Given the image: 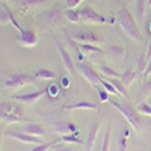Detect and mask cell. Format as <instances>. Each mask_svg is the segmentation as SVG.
<instances>
[{
  "label": "cell",
  "mask_w": 151,
  "mask_h": 151,
  "mask_svg": "<svg viewBox=\"0 0 151 151\" xmlns=\"http://www.w3.org/2000/svg\"><path fill=\"white\" fill-rule=\"evenodd\" d=\"M116 21L119 23L121 29L127 33L132 40H136V41L142 40V33L139 30V26H137V20L133 17V14L125 6L121 8L116 12Z\"/></svg>",
  "instance_id": "cell-1"
},
{
  "label": "cell",
  "mask_w": 151,
  "mask_h": 151,
  "mask_svg": "<svg viewBox=\"0 0 151 151\" xmlns=\"http://www.w3.org/2000/svg\"><path fill=\"white\" fill-rule=\"evenodd\" d=\"M109 103L115 107V109H118L122 115H124V118L127 119V122L132 125L133 129H136V130H141V118L137 116V113H136V110L130 106V104H127V103H121V101H116V100H109Z\"/></svg>",
  "instance_id": "cell-2"
},
{
  "label": "cell",
  "mask_w": 151,
  "mask_h": 151,
  "mask_svg": "<svg viewBox=\"0 0 151 151\" xmlns=\"http://www.w3.org/2000/svg\"><path fill=\"white\" fill-rule=\"evenodd\" d=\"M36 77L29 73H15L9 76V77L3 82L5 88H11V89H18V88L27 85V83H35Z\"/></svg>",
  "instance_id": "cell-3"
},
{
  "label": "cell",
  "mask_w": 151,
  "mask_h": 151,
  "mask_svg": "<svg viewBox=\"0 0 151 151\" xmlns=\"http://www.w3.org/2000/svg\"><path fill=\"white\" fill-rule=\"evenodd\" d=\"M65 14H62V12L59 9H50L47 12H44V14L41 15V24L44 27H56V26H60L62 23V17H64Z\"/></svg>",
  "instance_id": "cell-4"
},
{
  "label": "cell",
  "mask_w": 151,
  "mask_h": 151,
  "mask_svg": "<svg viewBox=\"0 0 151 151\" xmlns=\"http://www.w3.org/2000/svg\"><path fill=\"white\" fill-rule=\"evenodd\" d=\"M80 15H82V21H85V23H94V24H107L109 23V18L95 12V9H92L91 6L82 8Z\"/></svg>",
  "instance_id": "cell-5"
},
{
  "label": "cell",
  "mask_w": 151,
  "mask_h": 151,
  "mask_svg": "<svg viewBox=\"0 0 151 151\" xmlns=\"http://www.w3.org/2000/svg\"><path fill=\"white\" fill-rule=\"evenodd\" d=\"M52 40L55 41V44H56V47H58V52H59V55H60V58H62V62H64V67L68 70V73L71 74V76H74L76 74V65H74V62H73V59H71V56H70V53L67 52V48H65V45L62 44V42H59L58 40H56V36L53 35L52 36Z\"/></svg>",
  "instance_id": "cell-6"
},
{
  "label": "cell",
  "mask_w": 151,
  "mask_h": 151,
  "mask_svg": "<svg viewBox=\"0 0 151 151\" xmlns=\"http://www.w3.org/2000/svg\"><path fill=\"white\" fill-rule=\"evenodd\" d=\"M77 71L83 76V77L89 82L92 86H97L100 83V80H101V77H100V74L91 67V65H88V64H83V62H80V64H77Z\"/></svg>",
  "instance_id": "cell-7"
},
{
  "label": "cell",
  "mask_w": 151,
  "mask_h": 151,
  "mask_svg": "<svg viewBox=\"0 0 151 151\" xmlns=\"http://www.w3.org/2000/svg\"><path fill=\"white\" fill-rule=\"evenodd\" d=\"M47 94V88L41 91H35V92H27V94H17L14 95V100L15 101H20L23 104H35L40 98H42L44 95Z\"/></svg>",
  "instance_id": "cell-8"
},
{
  "label": "cell",
  "mask_w": 151,
  "mask_h": 151,
  "mask_svg": "<svg viewBox=\"0 0 151 151\" xmlns=\"http://www.w3.org/2000/svg\"><path fill=\"white\" fill-rule=\"evenodd\" d=\"M17 41L24 47H35L38 44V35L33 29H23L17 36Z\"/></svg>",
  "instance_id": "cell-9"
},
{
  "label": "cell",
  "mask_w": 151,
  "mask_h": 151,
  "mask_svg": "<svg viewBox=\"0 0 151 151\" xmlns=\"http://www.w3.org/2000/svg\"><path fill=\"white\" fill-rule=\"evenodd\" d=\"M8 113H14L18 116H24V107L20 104V101L12 103V101H2L0 104V116H5Z\"/></svg>",
  "instance_id": "cell-10"
},
{
  "label": "cell",
  "mask_w": 151,
  "mask_h": 151,
  "mask_svg": "<svg viewBox=\"0 0 151 151\" xmlns=\"http://www.w3.org/2000/svg\"><path fill=\"white\" fill-rule=\"evenodd\" d=\"M6 136L9 137H15L17 141L23 142V144H36V145H40L42 144L41 141V137L40 136H33V134H29V133H24V132H12V130H8L6 132Z\"/></svg>",
  "instance_id": "cell-11"
},
{
  "label": "cell",
  "mask_w": 151,
  "mask_h": 151,
  "mask_svg": "<svg viewBox=\"0 0 151 151\" xmlns=\"http://www.w3.org/2000/svg\"><path fill=\"white\" fill-rule=\"evenodd\" d=\"M73 40H76L77 42H89V44H97L100 42L101 40L91 30H82V32H77V33H74L73 36Z\"/></svg>",
  "instance_id": "cell-12"
},
{
  "label": "cell",
  "mask_w": 151,
  "mask_h": 151,
  "mask_svg": "<svg viewBox=\"0 0 151 151\" xmlns=\"http://www.w3.org/2000/svg\"><path fill=\"white\" fill-rule=\"evenodd\" d=\"M62 109L64 110H80V109L98 110V106L95 103H91V101H77V103H71V104H64Z\"/></svg>",
  "instance_id": "cell-13"
},
{
  "label": "cell",
  "mask_w": 151,
  "mask_h": 151,
  "mask_svg": "<svg viewBox=\"0 0 151 151\" xmlns=\"http://www.w3.org/2000/svg\"><path fill=\"white\" fill-rule=\"evenodd\" d=\"M20 130H21V132H24V133L33 134V136H40V137L45 134V130H44L42 125L35 124V122H27V124H24Z\"/></svg>",
  "instance_id": "cell-14"
},
{
  "label": "cell",
  "mask_w": 151,
  "mask_h": 151,
  "mask_svg": "<svg viewBox=\"0 0 151 151\" xmlns=\"http://www.w3.org/2000/svg\"><path fill=\"white\" fill-rule=\"evenodd\" d=\"M55 132L60 134H70V133H80L79 127L73 122H65V124H56L55 125Z\"/></svg>",
  "instance_id": "cell-15"
},
{
  "label": "cell",
  "mask_w": 151,
  "mask_h": 151,
  "mask_svg": "<svg viewBox=\"0 0 151 151\" xmlns=\"http://www.w3.org/2000/svg\"><path fill=\"white\" fill-rule=\"evenodd\" d=\"M98 129H100V124H98V122H94L91 127H89V132H88V141H86V145H85V150H86V151H91V150H92Z\"/></svg>",
  "instance_id": "cell-16"
},
{
  "label": "cell",
  "mask_w": 151,
  "mask_h": 151,
  "mask_svg": "<svg viewBox=\"0 0 151 151\" xmlns=\"http://www.w3.org/2000/svg\"><path fill=\"white\" fill-rule=\"evenodd\" d=\"M33 76L40 80H52L56 77V73L52 70H47V68H38V70H35Z\"/></svg>",
  "instance_id": "cell-17"
},
{
  "label": "cell",
  "mask_w": 151,
  "mask_h": 151,
  "mask_svg": "<svg viewBox=\"0 0 151 151\" xmlns=\"http://www.w3.org/2000/svg\"><path fill=\"white\" fill-rule=\"evenodd\" d=\"M65 14V18L68 23H73V24H77L82 21V15H80V11H76V9H65L64 11Z\"/></svg>",
  "instance_id": "cell-18"
},
{
  "label": "cell",
  "mask_w": 151,
  "mask_h": 151,
  "mask_svg": "<svg viewBox=\"0 0 151 151\" xmlns=\"http://www.w3.org/2000/svg\"><path fill=\"white\" fill-rule=\"evenodd\" d=\"M109 80L113 83V86L116 88V91H118V94H119L121 97H129V94H127V86L122 83L121 77H110Z\"/></svg>",
  "instance_id": "cell-19"
},
{
  "label": "cell",
  "mask_w": 151,
  "mask_h": 151,
  "mask_svg": "<svg viewBox=\"0 0 151 151\" xmlns=\"http://www.w3.org/2000/svg\"><path fill=\"white\" fill-rule=\"evenodd\" d=\"M77 134L79 133H70V134H62L59 139H56L59 144H79V145H82V141L77 137Z\"/></svg>",
  "instance_id": "cell-20"
},
{
  "label": "cell",
  "mask_w": 151,
  "mask_h": 151,
  "mask_svg": "<svg viewBox=\"0 0 151 151\" xmlns=\"http://www.w3.org/2000/svg\"><path fill=\"white\" fill-rule=\"evenodd\" d=\"M137 77V71H133V70H127V71H124V74H121V80L125 86H130Z\"/></svg>",
  "instance_id": "cell-21"
},
{
  "label": "cell",
  "mask_w": 151,
  "mask_h": 151,
  "mask_svg": "<svg viewBox=\"0 0 151 151\" xmlns=\"http://www.w3.org/2000/svg\"><path fill=\"white\" fill-rule=\"evenodd\" d=\"M147 0H136V5H134V9H136V20L137 21H142L144 15H145V8H147Z\"/></svg>",
  "instance_id": "cell-22"
},
{
  "label": "cell",
  "mask_w": 151,
  "mask_h": 151,
  "mask_svg": "<svg viewBox=\"0 0 151 151\" xmlns=\"http://www.w3.org/2000/svg\"><path fill=\"white\" fill-rule=\"evenodd\" d=\"M79 47L83 53H88V55H92V53H101V48L94 45V44H89V42H79Z\"/></svg>",
  "instance_id": "cell-23"
},
{
  "label": "cell",
  "mask_w": 151,
  "mask_h": 151,
  "mask_svg": "<svg viewBox=\"0 0 151 151\" xmlns=\"http://www.w3.org/2000/svg\"><path fill=\"white\" fill-rule=\"evenodd\" d=\"M2 121L5 124H18V122H26L27 118L24 116H18V115H14V113H8V115L2 116Z\"/></svg>",
  "instance_id": "cell-24"
},
{
  "label": "cell",
  "mask_w": 151,
  "mask_h": 151,
  "mask_svg": "<svg viewBox=\"0 0 151 151\" xmlns=\"http://www.w3.org/2000/svg\"><path fill=\"white\" fill-rule=\"evenodd\" d=\"M9 8L6 6V5H3L2 3V9H0V24H2V27L3 26H6L8 23H11L9 21V18H11V14H9Z\"/></svg>",
  "instance_id": "cell-25"
},
{
  "label": "cell",
  "mask_w": 151,
  "mask_h": 151,
  "mask_svg": "<svg viewBox=\"0 0 151 151\" xmlns=\"http://www.w3.org/2000/svg\"><path fill=\"white\" fill-rule=\"evenodd\" d=\"M98 70H100V73L101 74H104V76H107V77H121V74L119 73H116L113 68H110V67H107V65H98L97 67Z\"/></svg>",
  "instance_id": "cell-26"
},
{
  "label": "cell",
  "mask_w": 151,
  "mask_h": 151,
  "mask_svg": "<svg viewBox=\"0 0 151 151\" xmlns=\"http://www.w3.org/2000/svg\"><path fill=\"white\" fill-rule=\"evenodd\" d=\"M18 2L24 9H30V8H35V6H40L42 3H47V0H18Z\"/></svg>",
  "instance_id": "cell-27"
},
{
  "label": "cell",
  "mask_w": 151,
  "mask_h": 151,
  "mask_svg": "<svg viewBox=\"0 0 151 151\" xmlns=\"http://www.w3.org/2000/svg\"><path fill=\"white\" fill-rule=\"evenodd\" d=\"M100 85H101L110 95H119L118 91H116V88L113 86V83H112L110 80H107V79H101V80H100Z\"/></svg>",
  "instance_id": "cell-28"
},
{
  "label": "cell",
  "mask_w": 151,
  "mask_h": 151,
  "mask_svg": "<svg viewBox=\"0 0 151 151\" xmlns=\"http://www.w3.org/2000/svg\"><path fill=\"white\" fill-rule=\"evenodd\" d=\"M59 142L58 141H53V142H47V144H40V145H36V147H33L30 151H48L50 148H53V147H56Z\"/></svg>",
  "instance_id": "cell-29"
},
{
  "label": "cell",
  "mask_w": 151,
  "mask_h": 151,
  "mask_svg": "<svg viewBox=\"0 0 151 151\" xmlns=\"http://www.w3.org/2000/svg\"><path fill=\"white\" fill-rule=\"evenodd\" d=\"M47 95L52 97V98H56L59 95V86L56 83H52V85L47 88Z\"/></svg>",
  "instance_id": "cell-30"
},
{
  "label": "cell",
  "mask_w": 151,
  "mask_h": 151,
  "mask_svg": "<svg viewBox=\"0 0 151 151\" xmlns=\"http://www.w3.org/2000/svg\"><path fill=\"white\" fill-rule=\"evenodd\" d=\"M109 139H110V132L106 130V133H104V136H103L101 147H100V151H109Z\"/></svg>",
  "instance_id": "cell-31"
},
{
  "label": "cell",
  "mask_w": 151,
  "mask_h": 151,
  "mask_svg": "<svg viewBox=\"0 0 151 151\" xmlns=\"http://www.w3.org/2000/svg\"><path fill=\"white\" fill-rule=\"evenodd\" d=\"M98 89V94H100V101L101 103H109V100H110V94L104 89V88H97Z\"/></svg>",
  "instance_id": "cell-32"
},
{
  "label": "cell",
  "mask_w": 151,
  "mask_h": 151,
  "mask_svg": "<svg viewBox=\"0 0 151 151\" xmlns=\"http://www.w3.org/2000/svg\"><path fill=\"white\" fill-rule=\"evenodd\" d=\"M137 112L142 113V115H148V116H151V104H148V103H142V104H139V107H137Z\"/></svg>",
  "instance_id": "cell-33"
},
{
  "label": "cell",
  "mask_w": 151,
  "mask_h": 151,
  "mask_svg": "<svg viewBox=\"0 0 151 151\" xmlns=\"http://www.w3.org/2000/svg\"><path fill=\"white\" fill-rule=\"evenodd\" d=\"M118 151H127V136H125L124 133H121V136H119Z\"/></svg>",
  "instance_id": "cell-34"
},
{
  "label": "cell",
  "mask_w": 151,
  "mask_h": 151,
  "mask_svg": "<svg viewBox=\"0 0 151 151\" xmlns=\"http://www.w3.org/2000/svg\"><path fill=\"white\" fill-rule=\"evenodd\" d=\"M142 94L145 95V97H148L150 94H151V80H144V83H142Z\"/></svg>",
  "instance_id": "cell-35"
},
{
  "label": "cell",
  "mask_w": 151,
  "mask_h": 151,
  "mask_svg": "<svg viewBox=\"0 0 151 151\" xmlns=\"http://www.w3.org/2000/svg\"><path fill=\"white\" fill-rule=\"evenodd\" d=\"M83 0H67V9H76Z\"/></svg>",
  "instance_id": "cell-36"
},
{
  "label": "cell",
  "mask_w": 151,
  "mask_h": 151,
  "mask_svg": "<svg viewBox=\"0 0 151 151\" xmlns=\"http://www.w3.org/2000/svg\"><path fill=\"white\" fill-rule=\"evenodd\" d=\"M150 74H151V59L147 62V65H145V70H144V80L148 77Z\"/></svg>",
  "instance_id": "cell-37"
},
{
  "label": "cell",
  "mask_w": 151,
  "mask_h": 151,
  "mask_svg": "<svg viewBox=\"0 0 151 151\" xmlns=\"http://www.w3.org/2000/svg\"><path fill=\"white\" fill-rule=\"evenodd\" d=\"M70 85H71V82H70V79H68V77H65V76H64V77H62V79H60V86H62V88H64V89H67V88H68Z\"/></svg>",
  "instance_id": "cell-38"
},
{
  "label": "cell",
  "mask_w": 151,
  "mask_h": 151,
  "mask_svg": "<svg viewBox=\"0 0 151 151\" xmlns=\"http://www.w3.org/2000/svg\"><path fill=\"white\" fill-rule=\"evenodd\" d=\"M145 58H147V60H150V59H151V38H150V42H148V48H147Z\"/></svg>",
  "instance_id": "cell-39"
},
{
  "label": "cell",
  "mask_w": 151,
  "mask_h": 151,
  "mask_svg": "<svg viewBox=\"0 0 151 151\" xmlns=\"http://www.w3.org/2000/svg\"><path fill=\"white\" fill-rule=\"evenodd\" d=\"M56 151H73V150H71V148H65L62 144H58V145H56Z\"/></svg>",
  "instance_id": "cell-40"
},
{
  "label": "cell",
  "mask_w": 151,
  "mask_h": 151,
  "mask_svg": "<svg viewBox=\"0 0 151 151\" xmlns=\"http://www.w3.org/2000/svg\"><path fill=\"white\" fill-rule=\"evenodd\" d=\"M150 20H151V15H150ZM148 30H150V33H151V21L148 23Z\"/></svg>",
  "instance_id": "cell-41"
},
{
  "label": "cell",
  "mask_w": 151,
  "mask_h": 151,
  "mask_svg": "<svg viewBox=\"0 0 151 151\" xmlns=\"http://www.w3.org/2000/svg\"><path fill=\"white\" fill-rule=\"evenodd\" d=\"M147 5H148V6H151V0H147Z\"/></svg>",
  "instance_id": "cell-42"
}]
</instances>
